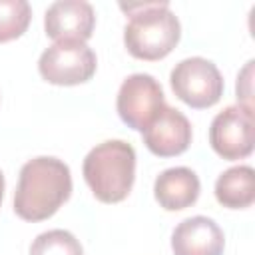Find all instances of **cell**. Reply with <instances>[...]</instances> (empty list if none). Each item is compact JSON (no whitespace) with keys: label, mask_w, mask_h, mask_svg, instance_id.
<instances>
[{"label":"cell","mask_w":255,"mask_h":255,"mask_svg":"<svg viewBox=\"0 0 255 255\" xmlns=\"http://www.w3.org/2000/svg\"><path fill=\"white\" fill-rule=\"evenodd\" d=\"M72 195L70 167L50 155L26 161L20 169L14 191V211L24 221H44L52 217Z\"/></svg>","instance_id":"cell-1"},{"label":"cell","mask_w":255,"mask_h":255,"mask_svg":"<svg viewBox=\"0 0 255 255\" xmlns=\"http://www.w3.org/2000/svg\"><path fill=\"white\" fill-rule=\"evenodd\" d=\"M120 8L129 16L124 28V44L133 58L155 62L177 46L181 26L167 2L120 4Z\"/></svg>","instance_id":"cell-2"},{"label":"cell","mask_w":255,"mask_h":255,"mask_svg":"<svg viewBox=\"0 0 255 255\" xmlns=\"http://www.w3.org/2000/svg\"><path fill=\"white\" fill-rule=\"evenodd\" d=\"M82 171L98 201L120 203L133 187L135 149L124 139L102 141L88 151Z\"/></svg>","instance_id":"cell-3"},{"label":"cell","mask_w":255,"mask_h":255,"mask_svg":"<svg viewBox=\"0 0 255 255\" xmlns=\"http://www.w3.org/2000/svg\"><path fill=\"white\" fill-rule=\"evenodd\" d=\"M169 84L173 94L195 110H205L215 106L223 96V78L217 66L205 58H185L169 74Z\"/></svg>","instance_id":"cell-4"},{"label":"cell","mask_w":255,"mask_h":255,"mask_svg":"<svg viewBox=\"0 0 255 255\" xmlns=\"http://www.w3.org/2000/svg\"><path fill=\"white\" fill-rule=\"evenodd\" d=\"M96 54L84 42H56L38 60L40 76L54 86H78L96 74Z\"/></svg>","instance_id":"cell-5"},{"label":"cell","mask_w":255,"mask_h":255,"mask_svg":"<svg viewBox=\"0 0 255 255\" xmlns=\"http://www.w3.org/2000/svg\"><path fill=\"white\" fill-rule=\"evenodd\" d=\"M163 106V90L159 82L149 74H131L122 82L118 90V114L122 122L131 129L143 131Z\"/></svg>","instance_id":"cell-6"},{"label":"cell","mask_w":255,"mask_h":255,"mask_svg":"<svg viewBox=\"0 0 255 255\" xmlns=\"http://www.w3.org/2000/svg\"><path fill=\"white\" fill-rule=\"evenodd\" d=\"M209 143L213 151L229 161L243 159L253 151V110L243 106H227L219 112L209 128Z\"/></svg>","instance_id":"cell-7"},{"label":"cell","mask_w":255,"mask_h":255,"mask_svg":"<svg viewBox=\"0 0 255 255\" xmlns=\"http://www.w3.org/2000/svg\"><path fill=\"white\" fill-rule=\"evenodd\" d=\"M96 14L90 2L60 0L54 2L44 16L46 36L54 42H84L92 38Z\"/></svg>","instance_id":"cell-8"},{"label":"cell","mask_w":255,"mask_h":255,"mask_svg":"<svg viewBox=\"0 0 255 255\" xmlns=\"http://www.w3.org/2000/svg\"><path fill=\"white\" fill-rule=\"evenodd\" d=\"M145 147L159 157L183 153L191 143V124L175 108L163 106L153 122L141 131Z\"/></svg>","instance_id":"cell-9"},{"label":"cell","mask_w":255,"mask_h":255,"mask_svg":"<svg viewBox=\"0 0 255 255\" xmlns=\"http://www.w3.org/2000/svg\"><path fill=\"white\" fill-rule=\"evenodd\" d=\"M225 235L221 227L203 215L183 219L171 233L173 255H223Z\"/></svg>","instance_id":"cell-10"},{"label":"cell","mask_w":255,"mask_h":255,"mask_svg":"<svg viewBox=\"0 0 255 255\" xmlns=\"http://www.w3.org/2000/svg\"><path fill=\"white\" fill-rule=\"evenodd\" d=\"M201 191L199 177L189 167H169L155 177L153 195L165 211H181L191 207Z\"/></svg>","instance_id":"cell-11"},{"label":"cell","mask_w":255,"mask_h":255,"mask_svg":"<svg viewBox=\"0 0 255 255\" xmlns=\"http://www.w3.org/2000/svg\"><path fill=\"white\" fill-rule=\"evenodd\" d=\"M215 199L227 209H245L255 201V171L249 165L225 169L215 181Z\"/></svg>","instance_id":"cell-12"},{"label":"cell","mask_w":255,"mask_h":255,"mask_svg":"<svg viewBox=\"0 0 255 255\" xmlns=\"http://www.w3.org/2000/svg\"><path fill=\"white\" fill-rule=\"evenodd\" d=\"M32 20V8L26 0H0V42L20 38Z\"/></svg>","instance_id":"cell-13"},{"label":"cell","mask_w":255,"mask_h":255,"mask_svg":"<svg viewBox=\"0 0 255 255\" xmlns=\"http://www.w3.org/2000/svg\"><path fill=\"white\" fill-rule=\"evenodd\" d=\"M30 255H84V249L70 231L50 229L32 241Z\"/></svg>","instance_id":"cell-14"},{"label":"cell","mask_w":255,"mask_h":255,"mask_svg":"<svg viewBox=\"0 0 255 255\" xmlns=\"http://www.w3.org/2000/svg\"><path fill=\"white\" fill-rule=\"evenodd\" d=\"M251 78H253V60L247 62V66L241 70V74L237 76V100H239V106L247 108V110H253V104H251Z\"/></svg>","instance_id":"cell-15"},{"label":"cell","mask_w":255,"mask_h":255,"mask_svg":"<svg viewBox=\"0 0 255 255\" xmlns=\"http://www.w3.org/2000/svg\"><path fill=\"white\" fill-rule=\"evenodd\" d=\"M2 197H4V175L0 171V203H2Z\"/></svg>","instance_id":"cell-16"}]
</instances>
